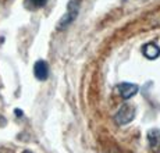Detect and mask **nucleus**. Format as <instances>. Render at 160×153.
Masks as SVG:
<instances>
[{"instance_id": "1", "label": "nucleus", "mask_w": 160, "mask_h": 153, "mask_svg": "<svg viewBox=\"0 0 160 153\" xmlns=\"http://www.w3.org/2000/svg\"><path fill=\"white\" fill-rule=\"evenodd\" d=\"M135 118V107L131 103H125L118 109L114 116V121L118 125H125Z\"/></svg>"}, {"instance_id": "5", "label": "nucleus", "mask_w": 160, "mask_h": 153, "mask_svg": "<svg viewBox=\"0 0 160 153\" xmlns=\"http://www.w3.org/2000/svg\"><path fill=\"white\" fill-rule=\"evenodd\" d=\"M143 56L148 57V59H150V60H155V59H158V57L160 56V47L158 45H155V43H148L143 46Z\"/></svg>"}, {"instance_id": "6", "label": "nucleus", "mask_w": 160, "mask_h": 153, "mask_svg": "<svg viewBox=\"0 0 160 153\" xmlns=\"http://www.w3.org/2000/svg\"><path fill=\"white\" fill-rule=\"evenodd\" d=\"M25 2H27V6H28V7L39 8V7H42V6H45L48 0H25Z\"/></svg>"}, {"instance_id": "3", "label": "nucleus", "mask_w": 160, "mask_h": 153, "mask_svg": "<svg viewBox=\"0 0 160 153\" xmlns=\"http://www.w3.org/2000/svg\"><path fill=\"white\" fill-rule=\"evenodd\" d=\"M148 142L149 148L153 153H160V130L155 128L148 132Z\"/></svg>"}, {"instance_id": "2", "label": "nucleus", "mask_w": 160, "mask_h": 153, "mask_svg": "<svg viewBox=\"0 0 160 153\" xmlns=\"http://www.w3.org/2000/svg\"><path fill=\"white\" fill-rule=\"evenodd\" d=\"M138 85L135 84H130V82H121V84H118V86H117V91H118V93L121 95L122 99H130V97L135 96V95L138 93Z\"/></svg>"}, {"instance_id": "4", "label": "nucleus", "mask_w": 160, "mask_h": 153, "mask_svg": "<svg viewBox=\"0 0 160 153\" xmlns=\"http://www.w3.org/2000/svg\"><path fill=\"white\" fill-rule=\"evenodd\" d=\"M33 74L39 81H45L49 75V66L45 60H38L33 66Z\"/></svg>"}]
</instances>
